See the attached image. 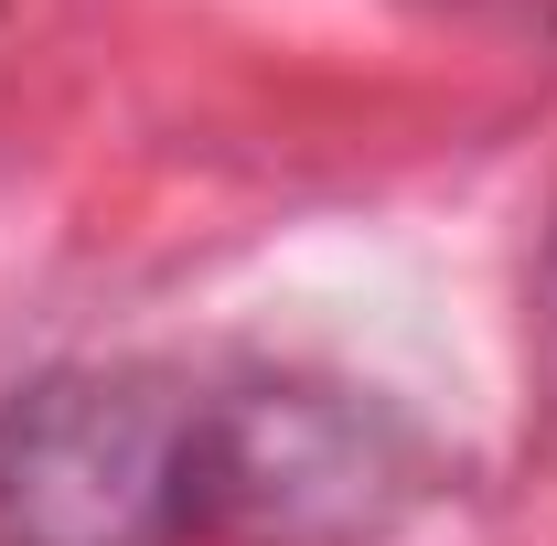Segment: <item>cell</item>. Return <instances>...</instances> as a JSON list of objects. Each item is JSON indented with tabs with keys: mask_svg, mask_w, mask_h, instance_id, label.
<instances>
[{
	"mask_svg": "<svg viewBox=\"0 0 557 546\" xmlns=\"http://www.w3.org/2000/svg\"><path fill=\"white\" fill-rule=\"evenodd\" d=\"M225 493L205 397L139 364H54L0 397V546H194Z\"/></svg>",
	"mask_w": 557,
	"mask_h": 546,
	"instance_id": "1",
	"label": "cell"
}]
</instances>
